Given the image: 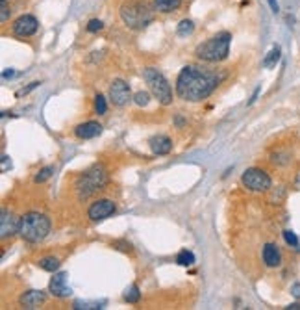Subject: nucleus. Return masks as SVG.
Masks as SVG:
<instances>
[{
    "label": "nucleus",
    "instance_id": "7",
    "mask_svg": "<svg viewBox=\"0 0 300 310\" xmlns=\"http://www.w3.org/2000/svg\"><path fill=\"white\" fill-rule=\"evenodd\" d=\"M241 182L245 188H249L250 192H267L271 188V184H273L271 176L267 175L263 169L258 168L247 169L241 176Z\"/></svg>",
    "mask_w": 300,
    "mask_h": 310
},
{
    "label": "nucleus",
    "instance_id": "8",
    "mask_svg": "<svg viewBox=\"0 0 300 310\" xmlns=\"http://www.w3.org/2000/svg\"><path fill=\"white\" fill-rule=\"evenodd\" d=\"M109 99L115 106H125L128 104V101L132 99V91H130V85L126 84L125 80L117 78L109 85Z\"/></svg>",
    "mask_w": 300,
    "mask_h": 310
},
{
    "label": "nucleus",
    "instance_id": "19",
    "mask_svg": "<svg viewBox=\"0 0 300 310\" xmlns=\"http://www.w3.org/2000/svg\"><path fill=\"white\" fill-rule=\"evenodd\" d=\"M59 258L56 256H45V258L39 260V268L45 269V271H50V273H54V271H58L59 269Z\"/></svg>",
    "mask_w": 300,
    "mask_h": 310
},
{
    "label": "nucleus",
    "instance_id": "9",
    "mask_svg": "<svg viewBox=\"0 0 300 310\" xmlns=\"http://www.w3.org/2000/svg\"><path fill=\"white\" fill-rule=\"evenodd\" d=\"M115 202L109 201V199H100V201L93 202L89 210H87V216L91 221H102V219L109 218L111 214H115Z\"/></svg>",
    "mask_w": 300,
    "mask_h": 310
},
{
    "label": "nucleus",
    "instance_id": "17",
    "mask_svg": "<svg viewBox=\"0 0 300 310\" xmlns=\"http://www.w3.org/2000/svg\"><path fill=\"white\" fill-rule=\"evenodd\" d=\"M182 6V0H154V8L159 13H173Z\"/></svg>",
    "mask_w": 300,
    "mask_h": 310
},
{
    "label": "nucleus",
    "instance_id": "26",
    "mask_svg": "<svg viewBox=\"0 0 300 310\" xmlns=\"http://www.w3.org/2000/svg\"><path fill=\"white\" fill-rule=\"evenodd\" d=\"M102 303H99V301H95V303H89V301H76L75 303V309L76 310H91V309H102L100 307Z\"/></svg>",
    "mask_w": 300,
    "mask_h": 310
},
{
    "label": "nucleus",
    "instance_id": "10",
    "mask_svg": "<svg viewBox=\"0 0 300 310\" xmlns=\"http://www.w3.org/2000/svg\"><path fill=\"white\" fill-rule=\"evenodd\" d=\"M37 28H39V23L33 15H21L13 23V34L19 37H30L37 32Z\"/></svg>",
    "mask_w": 300,
    "mask_h": 310
},
{
    "label": "nucleus",
    "instance_id": "11",
    "mask_svg": "<svg viewBox=\"0 0 300 310\" xmlns=\"http://www.w3.org/2000/svg\"><path fill=\"white\" fill-rule=\"evenodd\" d=\"M19 223H21V218H15L8 210H2V218H0V236H2V240L19 232Z\"/></svg>",
    "mask_w": 300,
    "mask_h": 310
},
{
    "label": "nucleus",
    "instance_id": "23",
    "mask_svg": "<svg viewBox=\"0 0 300 310\" xmlns=\"http://www.w3.org/2000/svg\"><path fill=\"white\" fill-rule=\"evenodd\" d=\"M193 30H195V25L189 19H183L182 23L178 25V35H189L193 34Z\"/></svg>",
    "mask_w": 300,
    "mask_h": 310
},
{
    "label": "nucleus",
    "instance_id": "1",
    "mask_svg": "<svg viewBox=\"0 0 300 310\" xmlns=\"http://www.w3.org/2000/svg\"><path fill=\"white\" fill-rule=\"evenodd\" d=\"M223 78L225 75H219L215 71L199 67V65H187L180 71V75L176 78V93L183 101H204L215 91Z\"/></svg>",
    "mask_w": 300,
    "mask_h": 310
},
{
    "label": "nucleus",
    "instance_id": "16",
    "mask_svg": "<svg viewBox=\"0 0 300 310\" xmlns=\"http://www.w3.org/2000/svg\"><path fill=\"white\" fill-rule=\"evenodd\" d=\"M263 262H265L269 268H278L282 264V254L278 251L275 243H267L263 247Z\"/></svg>",
    "mask_w": 300,
    "mask_h": 310
},
{
    "label": "nucleus",
    "instance_id": "21",
    "mask_svg": "<svg viewBox=\"0 0 300 310\" xmlns=\"http://www.w3.org/2000/svg\"><path fill=\"white\" fill-rule=\"evenodd\" d=\"M125 299L128 303H137L139 299H141V292H139V288L135 284H132L128 290H126V293H125Z\"/></svg>",
    "mask_w": 300,
    "mask_h": 310
},
{
    "label": "nucleus",
    "instance_id": "30",
    "mask_svg": "<svg viewBox=\"0 0 300 310\" xmlns=\"http://www.w3.org/2000/svg\"><path fill=\"white\" fill-rule=\"evenodd\" d=\"M41 84V82H32V85H28L26 89H23V91H19V95H25V93H28V91H32L33 87H37V85Z\"/></svg>",
    "mask_w": 300,
    "mask_h": 310
},
{
    "label": "nucleus",
    "instance_id": "20",
    "mask_svg": "<svg viewBox=\"0 0 300 310\" xmlns=\"http://www.w3.org/2000/svg\"><path fill=\"white\" fill-rule=\"evenodd\" d=\"M176 262H178L180 266H193V264H195V254H193L191 251H187V249H183V251L178 253Z\"/></svg>",
    "mask_w": 300,
    "mask_h": 310
},
{
    "label": "nucleus",
    "instance_id": "4",
    "mask_svg": "<svg viewBox=\"0 0 300 310\" xmlns=\"http://www.w3.org/2000/svg\"><path fill=\"white\" fill-rule=\"evenodd\" d=\"M121 19L128 28L132 30H143L152 23L154 19V11L150 9L147 2L141 0H128L121 6Z\"/></svg>",
    "mask_w": 300,
    "mask_h": 310
},
{
    "label": "nucleus",
    "instance_id": "12",
    "mask_svg": "<svg viewBox=\"0 0 300 310\" xmlns=\"http://www.w3.org/2000/svg\"><path fill=\"white\" fill-rule=\"evenodd\" d=\"M50 292L54 293L56 297H67V295H71V288L67 284L65 271L54 273V277L50 279Z\"/></svg>",
    "mask_w": 300,
    "mask_h": 310
},
{
    "label": "nucleus",
    "instance_id": "29",
    "mask_svg": "<svg viewBox=\"0 0 300 310\" xmlns=\"http://www.w3.org/2000/svg\"><path fill=\"white\" fill-rule=\"evenodd\" d=\"M291 293L297 297V299H300V284H293L291 286Z\"/></svg>",
    "mask_w": 300,
    "mask_h": 310
},
{
    "label": "nucleus",
    "instance_id": "2",
    "mask_svg": "<svg viewBox=\"0 0 300 310\" xmlns=\"http://www.w3.org/2000/svg\"><path fill=\"white\" fill-rule=\"evenodd\" d=\"M230 41L232 35L228 32H221V34L209 37L208 41L200 43L199 47L195 49V56L202 61H209V63H217L228 58L230 52Z\"/></svg>",
    "mask_w": 300,
    "mask_h": 310
},
{
    "label": "nucleus",
    "instance_id": "24",
    "mask_svg": "<svg viewBox=\"0 0 300 310\" xmlns=\"http://www.w3.org/2000/svg\"><path fill=\"white\" fill-rule=\"evenodd\" d=\"M52 173H54V168H43L41 171H39V173L35 175V178H33V180H35L37 184H41V182H47L50 176H52Z\"/></svg>",
    "mask_w": 300,
    "mask_h": 310
},
{
    "label": "nucleus",
    "instance_id": "27",
    "mask_svg": "<svg viewBox=\"0 0 300 310\" xmlns=\"http://www.w3.org/2000/svg\"><path fill=\"white\" fill-rule=\"evenodd\" d=\"M104 28V23L100 21V19H91L89 23H87V32H91V34H97Z\"/></svg>",
    "mask_w": 300,
    "mask_h": 310
},
{
    "label": "nucleus",
    "instance_id": "3",
    "mask_svg": "<svg viewBox=\"0 0 300 310\" xmlns=\"http://www.w3.org/2000/svg\"><path fill=\"white\" fill-rule=\"evenodd\" d=\"M50 232V219L39 212H28L21 218L19 234L23 240L30 243H37L45 240Z\"/></svg>",
    "mask_w": 300,
    "mask_h": 310
},
{
    "label": "nucleus",
    "instance_id": "13",
    "mask_svg": "<svg viewBox=\"0 0 300 310\" xmlns=\"http://www.w3.org/2000/svg\"><path fill=\"white\" fill-rule=\"evenodd\" d=\"M75 134L80 140H93V138L102 134V125L97 123V121H87V123H82V125L76 126Z\"/></svg>",
    "mask_w": 300,
    "mask_h": 310
},
{
    "label": "nucleus",
    "instance_id": "22",
    "mask_svg": "<svg viewBox=\"0 0 300 310\" xmlns=\"http://www.w3.org/2000/svg\"><path fill=\"white\" fill-rule=\"evenodd\" d=\"M95 110H97V113L99 115H104L106 112H108V102H106V97L104 95H97L95 97Z\"/></svg>",
    "mask_w": 300,
    "mask_h": 310
},
{
    "label": "nucleus",
    "instance_id": "14",
    "mask_svg": "<svg viewBox=\"0 0 300 310\" xmlns=\"http://www.w3.org/2000/svg\"><path fill=\"white\" fill-rule=\"evenodd\" d=\"M45 299H47V295L41 290H28L21 295V305L25 309H37L39 305L45 303Z\"/></svg>",
    "mask_w": 300,
    "mask_h": 310
},
{
    "label": "nucleus",
    "instance_id": "6",
    "mask_svg": "<svg viewBox=\"0 0 300 310\" xmlns=\"http://www.w3.org/2000/svg\"><path fill=\"white\" fill-rule=\"evenodd\" d=\"M143 76H145V80H147L152 95H154L161 104H171V102H173V89H171V84L167 82V78L159 73L158 69L147 67L143 71Z\"/></svg>",
    "mask_w": 300,
    "mask_h": 310
},
{
    "label": "nucleus",
    "instance_id": "32",
    "mask_svg": "<svg viewBox=\"0 0 300 310\" xmlns=\"http://www.w3.org/2000/svg\"><path fill=\"white\" fill-rule=\"evenodd\" d=\"M287 310H300V303H293V305H289V307H285Z\"/></svg>",
    "mask_w": 300,
    "mask_h": 310
},
{
    "label": "nucleus",
    "instance_id": "25",
    "mask_svg": "<svg viewBox=\"0 0 300 310\" xmlns=\"http://www.w3.org/2000/svg\"><path fill=\"white\" fill-rule=\"evenodd\" d=\"M133 101H135L137 106H147L150 102V95L147 91H137L133 95Z\"/></svg>",
    "mask_w": 300,
    "mask_h": 310
},
{
    "label": "nucleus",
    "instance_id": "5",
    "mask_svg": "<svg viewBox=\"0 0 300 310\" xmlns=\"http://www.w3.org/2000/svg\"><path fill=\"white\" fill-rule=\"evenodd\" d=\"M106 169L104 166H93L91 169H87L85 173L78 176V180H76V192H78V197L80 199H87V197H91L95 192H99L102 190V186L106 184Z\"/></svg>",
    "mask_w": 300,
    "mask_h": 310
},
{
    "label": "nucleus",
    "instance_id": "28",
    "mask_svg": "<svg viewBox=\"0 0 300 310\" xmlns=\"http://www.w3.org/2000/svg\"><path fill=\"white\" fill-rule=\"evenodd\" d=\"M283 240L287 242V245H291V247H299V238H297L295 232H291V230H283Z\"/></svg>",
    "mask_w": 300,
    "mask_h": 310
},
{
    "label": "nucleus",
    "instance_id": "31",
    "mask_svg": "<svg viewBox=\"0 0 300 310\" xmlns=\"http://www.w3.org/2000/svg\"><path fill=\"white\" fill-rule=\"evenodd\" d=\"M269 6H271V9H273L275 13L280 11V6H278V2H276V0H269Z\"/></svg>",
    "mask_w": 300,
    "mask_h": 310
},
{
    "label": "nucleus",
    "instance_id": "33",
    "mask_svg": "<svg viewBox=\"0 0 300 310\" xmlns=\"http://www.w3.org/2000/svg\"><path fill=\"white\" fill-rule=\"evenodd\" d=\"M13 75H15L13 71H4V75L2 76H4V78H9V76H13Z\"/></svg>",
    "mask_w": 300,
    "mask_h": 310
},
{
    "label": "nucleus",
    "instance_id": "18",
    "mask_svg": "<svg viewBox=\"0 0 300 310\" xmlns=\"http://www.w3.org/2000/svg\"><path fill=\"white\" fill-rule=\"evenodd\" d=\"M280 56H282V51H280V47H273V49L269 51V54L265 56V59H263V67H265V69L275 67L276 63L280 61Z\"/></svg>",
    "mask_w": 300,
    "mask_h": 310
},
{
    "label": "nucleus",
    "instance_id": "15",
    "mask_svg": "<svg viewBox=\"0 0 300 310\" xmlns=\"http://www.w3.org/2000/svg\"><path fill=\"white\" fill-rule=\"evenodd\" d=\"M150 149L154 154H158V156H163V154H169L171 149H173V141H171V138H167V136H154V138H150Z\"/></svg>",
    "mask_w": 300,
    "mask_h": 310
}]
</instances>
